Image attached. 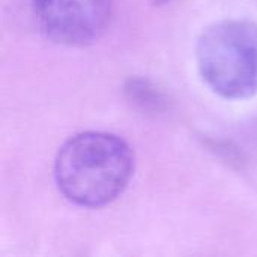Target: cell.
I'll use <instances>...</instances> for the list:
<instances>
[{
    "instance_id": "cell-1",
    "label": "cell",
    "mask_w": 257,
    "mask_h": 257,
    "mask_svg": "<svg viewBox=\"0 0 257 257\" xmlns=\"http://www.w3.org/2000/svg\"><path fill=\"white\" fill-rule=\"evenodd\" d=\"M134 175V154L119 136L86 131L66 140L54 161L59 191L83 208H101L116 200Z\"/></svg>"
},
{
    "instance_id": "cell-2",
    "label": "cell",
    "mask_w": 257,
    "mask_h": 257,
    "mask_svg": "<svg viewBox=\"0 0 257 257\" xmlns=\"http://www.w3.org/2000/svg\"><path fill=\"white\" fill-rule=\"evenodd\" d=\"M203 81L220 96L245 99L257 93V24L223 20L209 26L196 47Z\"/></svg>"
},
{
    "instance_id": "cell-3",
    "label": "cell",
    "mask_w": 257,
    "mask_h": 257,
    "mask_svg": "<svg viewBox=\"0 0 257 257\" xmlns=\"http://www.w3.org/2000/svg\"><path fill=\"white\" fill-rule=\"evenodd\" d=\"M42 33L51 41L80 47L96 41L111 15V0H33Z\"/></svg>"
}]
</instances>
